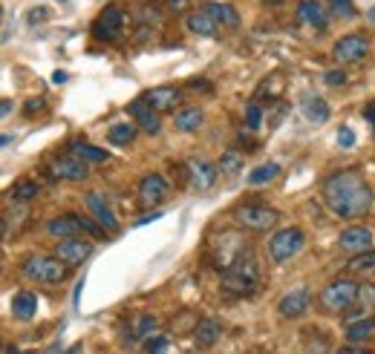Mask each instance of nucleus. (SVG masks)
Listing matches in <instances>:
<instances>
[{"label": "nucleus", "mask_w": 375, "mask_h": 354, "mask_svg": "<svg viewBox=\"0 0 375 354\" xmlns=\"http://www.w3.org/2000/svg\"><path fill=\"white\" fill-rule=\"evenodd\" d=\"M321 193H324L326 208L338 219H361L372 210V190H369L367 179L352 167L332 173L324 182Z\"/></svg>", "instance_id": "obj_1"}, {"label": "nucleus", "mask_w": 375, "mask_h": 354, "mask_svg": "<svg viewBox=\"0 0 375 354\" xmlns=\"http://www.w3.org/2000/svg\"><path fill=\"white\" fill-rule=\"evenodd\" d=\"M257 285H260V268H257V260H254L252 251L245 256H240V260L228 271H223V277H220V288L228 297H252L257 291Z\"/></svg>", "instance_id": "obj_2"}, {"label": "nucleus", "mask_w": 375, "mask_h": 354, "mask_svg": "<svg viewBox=\"0 0 375 354\" xmlns=\"http://www.w3.org/2000/svg\"><path fill=\"white\" fill-rule=\"evenodd\" d=\"M358 294H361V282L358 279H350V277H338L332 282L324 285V291L318 297L321 308L329 311V314H343L347 308H352L358 303Z\"/></svg>", "instance_id": "obj_3"}, {"label": "nucleus", "mask_w": 375, "mask_h": 354, "mask_svg": "<svg viewBox=\"0 0 375 354\" xmlns=\"http://www.w3.org/2000/svg\"><path fill=\"white\" fill-rule=\"evenodd\" d=\"M23 277L32 282H44V285H58L67 279V265L58 260L55 253H29L23 265H20Z\"/></svg>", "instance_id": "obj_4"}, {"label": "nucleus", "mask_w": 375, "mask_h": 354, "mask_svg": "<svg viewBox=\"0 0 375 354\" xmlns=\"http://www.w3.org/2000/svg\"><path fill=\"white\" fill-rule=\"evenodd\" d=\"M248 251H252V245H248V236L237 234V231H223L216 239H211V256H214V265L220 271H228L240 256H245Z\"/></svg>", "instance_id": "obj_5"}, {"label": "nucleus", "mask_w": 375, "mask_h": 354, "mask_svg": "<svg viewBox=\"0 0 375 354\" xmlns=\"http://www.w3.org/2000/svg\"><path fill=\"white\" fill-rule=\"evenodd\" d=\"M124 26H128V12H124L118 4H110L102 9V15L92 20L90 32L92 38L102 44H118L124 38Z\"/></svg>", "instance_id": "obj_6"}, {"label": "nucleus", "mask_w": 375, "mask_h": 354, "mask_svg": "<svg viewBox=\"0 0 375 354\" xmlns=\"http://www.w3.org/2000/svg\"><path fill=\"white\" fill-rule=\"evenodd\" d=\"M234 222L245 231H271L280 222V213L269 205H240L234 210Z\"/></svg>", "instance_id": "obj_7"}, {"label": "nucleus", "mask_w": 375, "mask_h": 354, "mask_svg": "<svg viewBox=\"0 0 375 354\" xmlns=\"http://www.w3.org/2000/svg\"><path fill=\"white\" fill-rule=\"evenodd\" d=\"M303 242H306V236H303L300 228H283L269 239V256L274 263H289L292 256L300 253Z\"/></svg>", "instance_id": "obj_8"}, {"label": "nucleus", "mask_w": 375, "mask_h": 354, "mask_svg": "<svg viewBox=\"0 0 375 354\" xmlns=\"http://www.w3.org/2000/svg\"><path fill=\"white\" fill-rule=\"evenodd\" d=\"M367 52H369L367 35H343V38H338L335 46H332V58H335L338 63H358V61L367 58Z\"/></svg>", "instance_id": "obj_9"}, {"label": "nucleus", "mask_w": 375, "mask_h": 354, "mask_svg": "<svg viewBox=\"0 0 375 354\" xmlns=\"http://www.w3.org/2000/svg\"><path fill=\"white\" fill-rule=\"evenodd\" d=\"M216 176H220V167L211 165L208 158H191V162H188V182H191V190H197V193L211 190Z\"/></svg>", "instance_id": "obj_10"}, {"label": "nucleus", "mask_w": 375, "mask_h": 354, "mask_svg": "<svg viewBox=\"0 0 375 354\" xmlns=\"http://www.w3.org/2000/svg\"><path fill=\"white\" fill-rule=\"evenodd\" d=\"M168 193H171V187H168V182H165L162 173H147V176L139 182V199H142L145 208L162 205V202L168 199Z\"/></svg>", "instance_id": "obj_11"}, {"label": "nucleus", "mask_w": 375, "mask_h": 354, "mask_svg": "<svg viewBox=\"0 0 375 354\" xmlns=\"http://www.w3.org/2000/svg\"><path fill=\"white\" fill-rule=\"evenodd\" d=\"M84 202H87V210L92 213V219H96L102 228L107 231V234H118V219L113 216V210H110V205H107V199L102 196L99 190H90L87 196H84Z\"/></svg>", "instance_id": "obj_12"}, {"label": "nucleus", "mask_w": 375, "mask_h": 354, "mask_svg": "<svg viewBox=\"0 0 375 354\" xmlns=\"http://www.w3.org/2000/svg\"><path fill=\"white\" fill-rule=\"evenodd\" d=\"M92 253V242H87V239H64V242H58L55 245V256L61 263H64L67 268H78L87 256Z\"/></svg>", "instance_id": "obj_13"}, {"label": "nucleus", "mask_w": 375, "mask_h": 354, "mask_svg": "<svg viewBox=\"0 0 375 354\" xmlns=\"http://www.w3.org/2000/svg\"><path fill=\"white\" fill-rule=\"evenodd\" d=\"M142 99H145L156 113H171V110H176V104L182 101V89L173 87V84H162V87L147 89Z\"/></svg>", "instance_id": "obj_14"}, {"label": "nucleus", "mask_w": 375, "mask_h": 354, "mask_svg": "<svg viewBox=\"0 0 375 354\" xmlns=\"http://www.w3.org/2000/svg\"><path fill=\"white\" fill-rule=\"evenodd\" d=\"M162 20V6L159 4H139L133 9V26H136V41H145L150 32Z\"/></svg>", "instance_id": "obj_15"}, {"label": "nucleus", "mask_w": 375, "mask_h": 354, "mask_svg": "<svg viewBox=\"0 0 375 354\" xmlns=\"http://www.w3.org/2000/svg\"><path fill=\"white\" fill-rule=\"evenodd\" d=\"M309 308H312V294H309V288H295V291H289L283 300L277 303L280 317H286V320H297V317H303Z\"/></svg>", "instance_id": "obj_16"}, {"label": "nucleus", "mask_w": 375, "mask_h": 354, "mask_svg": "<svg viewBox=\"0 0 375 354\" xmlns=\"http://www.w3.org/2000/svg\"><path fill=\"white\" fill-rule=\"evenodd\" d=\"M295 15H297L300 23H306L309 29H315V32H324L329 26V12L318 4V0H300Z\"/></svg>", "instance_id": "obj_17"}, {"label": "nucleus", "mask_w": 375, "mask_h": 354, "mask_svg": "<svg viewBox=\"0 0 375 354\" xmlns=\"http://www.w3.org/2000/svg\"><path fill=\"white\" fill-rule=\"evenodd\" d=\"M372 231L364 228V225H352V228H347L340 236H338V245L343 251H352V253H364V251H372Z\"/></svg>", "instance_id": "obj_18"}, {"label": "nucleus", "mask_w": 375, "mask_h": 354, "mask_svg": "<svg viewBox=\"0 0 375 354\" xmlns=\"http://www.w3.org/2000/svg\"><path fill=\"white\" fill-rule=\"evenodd\" d=\"M52 173L58 179H67V182H84L90 176V167H87V162H81L75 156H58L52 162Z\"/></svg>", "instance_id": "obj_19"}, {"label": "nucleus", "mask_w": 375, "mask_h": 354, "mask_svg": "<svg viewBox=\"0 0 375 354\" xmlns=\"http://www.w3.org/2000/svg\"><path fill=\"white\" fill-rule=\"evenodd\" d=\"M128 110H130V118H133V121H136V124L142 127V130H145V133L156 136V133H159V130H162V121H159V113H156V110H153V107H150V104H147L145 99L133 101V104H130Z\"/></svg>", "instance_id": "obj_20"}, {"label": "nucleus", "mask_w": 375, "mask_h": 354, "mask_svg": "<svg viewBox=\"0 0 375 354\" xmlns=\"http://www.w3.org/2000/svg\"><path fill=\"white\" fill-rule=\"evenodd\" d=\"M202 12L223 29H237L240 26V15L231 4H223V0H208V4L202 6Z\"/></svg>", "instance_id": "obj_21"}, {"label": "nucleus", "mask_w": 375, "mask_h": 354, "mask_svg": "<svg viewBox=\"0 0 375 354\" xmlns=\"http://www.w3.org/2000/svg\"><path fill=\"white\" fill-rule=\"evenodd\" d=\"M47 234L52 239H75L81 234V225L75 219V213H67V216H55L47 222Z\"/></svg>", "instance_id": "obj_22"}, {"label": "nucleus", "mask_w": 375, "mask_h": 354, "mask_svg": "<svg viewBox=\"0 0 375 354\" xmlns=\"http://www.w3.org/2000/svg\"><path fill=\"white\" fill-rule=\"evenodd\" d=\"M202 121H205V113L199 107H185L173 115V127L179 133H197L202 127Z\"/></svg>", "instance_id": "obj_23"}, {"label": "nucleus", "mask_w": 375, "mask_h": 354, "mask_svg": "<svg viewBox=\"0 0 375 354\" xmlns=\"http://www.w3.org/2000/svg\"><path fill=\"white\" fill-rule=\"evenodd\" d=\"M185 26H188V32L191 35H199V38H216V32H220V26H216L205 12H191L188 15V20H185Z\"/></svg>", "instance_id": "obj_24"}, {"label": "nucleus", "mask_w": 375, "mask_h": 354, "mask_svg": "<svg viewBox=\"0 0 375 354\" xmlns=\"http://www.w3.org/2000/svg\"><path fill=\"white\" fill-rule=\"evenodd\" d=\"M136 133H139V124L136 121H116L110 130H107V141L116 144V147H128V144H133Z\"/></svg>", "instance_id": "obj_25"}, {"label": "nucleus", "mask_w": 375, "mask_h": 354, "mask_svg": "<svg viewBox=\"0 0 375 354\" xmlns=\"http://www.w3.org/2000/svg\"><path fill=\"white\" fill-rule=\"evenodd\" d=\"M194 337H197V346L199 348H211L216 340L223 337V326L216 323V320H199V326H197V331H194Z\"/></svg>", "instance_id": "obj_26"}, {"label": "nucleus", "mask_w": 375, "mask_h": 354, "mask_svg": "<svg viewBox=\"0 0 375 354\" xmlns=\"http://www.w3.org/2000/svg\"><path fill=\"white\" fill-rule=\"evenodd\" d=\"M70 156L81 158V162H87V165H102V162H107V150L92 147L90 141H73L70 144Z\"/></svg>", "instance_id": "obj_27"}, {"label": "nucleus", "mask_w": 375, "mask_h": 354, "mask_svg": "<svg viewBox=\"0 0 375 354\" xmlns=\"http://www.w3.org/2000/svg\"><path fill=\"white\" fill-rule=\"evenodd\" d=\"M303 115L309 124H326L329 121V104L321 99V95H309L303 101Z\"/></svg>", "instance_id": "obj_28"}, {"label": "nucleus", "mask_w": 375, "mask_h": 354, "mask_svg": "<svg viewBox=\"0 0 375 354\" xmlns=\"http://www.w3.org/2000/svg\"><path fill=\"white\" fill-rule=\"evenodd\" d=\"M35 311H38V297L32 291H18L12 297V314L18 320H32Z\"/></svg>", "instance_id": "obj_29"}, {"label": "nucleus", "mask_w": 375, "mask_h": 354, "mask_svg": "<svg viewBox=\"0 0 375 354\" xmlns=\"http://www.w3.org/2000/svg\"><path fill=\"white\" fill-rule=\"evenodd\" d=\"M375 331V317H361V320H352V323L347 326V340L350 343H364L369 340Z\"/></svg>", "instance_id": "obj_30"}, {"label": "nucleus", "mask_w": 375, "mask_h": 354, "mask_svg": "<svg viewBox=\"0 0 375 354\" xmlns=\"http://www.w3.org/2000/svg\"><path fill=\"white\" fill-rule=\"evenodd\" d=\"M38 182L35 179H18L12 187H9V196L15 199V202H29V199H35L38 196Z\"/></svg>", "instance_id": "obj_31"}, {"label": "nucleus", "mask_w": 375, "mask_h": 354, "mask_svg": "<svg viewBox=\"0 0 375 354\" xmlns=\"http://www.w3.org/2000/svg\"><path fill=\"white\" fill-rule=\"evenodd\" d=\"M277 173H280V165L277 162H266V165H260V167H254L252 173H248V184H252V187L269 184L271 179H277Z\"/></svg>", "instance_id": "obj_32"}, {"label": "nucleus", "mask_w": 375, "mask_h": 354, "mask_svg": "<svg viewBox=\"0 0 375 354\" xmlns=\"http://www.w3.org/2000/svg\"><path fill=\"white\" fill-rule=\"evenodd\" d=\"M347 268H350V274H375V251L355 253L347 263Z\"/></svg>", "instance_id": "obj_33"}, {"label": "nucleus", "mask_w": 375, "mask_h": 354, "mask_svg": "<svg viewBox=\"0 0 375 354\" xmlns=\"http://www.w3.org/2000/svg\"><path fill=\"white\" fill-rule=\"evenodd\" d=\"M216 167H220L226 176H237L242 170V153L240 150H226L220 156V162H216Z\"/></svg>", "instance_id": "obj_34"}, {"label": "nucleus", "mask_w": 375, "mask_h": 354, "mask_svg": "<svg viewBox=\"0 0 375 354\" xmlns=\"http://www.w3.org/2000/svg\"><path fill=\"white\" fill-rule=\"evenodd\" d=\"M75 219H78V225H81V234H87L90 239H107V231L102 228V225H99L96 219H90V216H78V213H75Z\"/></svg>", "instance_id": "obj_35"}, {"label": "nucleus", "mask_w": 375, "mask_h": 354, "mask_svg": "<svg viewBox=\"0 0 375 354\" xmlns=\"http://www.w3.org/2000/svg\"><path fill=\"white\" fill-rule=\"evenodd\" d=\"M156 326H159V320L150 317V314H145V317H139V320H136V326H133V337H147V334H153V331H156Z\"/></svg>", "instance_id": "obj_36"}, {"label": "nucleus", "mask_w": 375, "mask_h": 354, "mask_svg": "<svg viewBox=\"0 0 375 354\" xmlns=\"http://www.w3.org/2000/svg\"><path fill=\"white\" fill-rule=\"evenodd\" d=\"M245 124H248V130H260V124H263V110L257 101H252L245 107Z\"/></svg>", "instance_id": "obj_37"}, {"label": "nucleus", "mask_w": 375, "mask_h": 354, "mask_svg": "<svg viewBox=\"0 0 375 354\" xmlns=\"http://www.w3.org/2000/svg\"><path fill=\"white\" fill-rule=\"evenodd\" d=\"M332 15L338 18V20H347V18H352L355 15V6H352V0H332Z\"/></svg>", "instance_id": "obj_38"}, {"label": "nucleus", "mask_w": 375, "mask_h": 354, "mask_svg": "<svg viewBox=\"0 0 375 354\" xmlns=\"http://www.w3.org/2000/svg\"><path fill=\"white\" fill-rule=\"evenodd\" d=\"M168 348H171V343L165 334H156L147 340V354H168Z\"/></svg>", "instance_id": "obj_39"}, {"label": "nucleus", "mask_w": 375, "mask_h": 354, "mask_svg": "<svg viewBox=\"0 0 375 354\" xmlns=\"http://www.w3.org/2000/svg\"><path fill=\"white\" fill-rule=\"evenodd\" d=\"M358 300H361L364 308H372V305H375V285H372V282H367V285L361 282V294H358Z\"/></svg>", "instance_id": "obj_40"}, {"label": "nucleus", "mask_w": 375, "mask_h": 354, "mask_svg": "<svg viewBox=\"0 0 375 354\" xmlns=\"http://www.w3.org/2000/svg\"><path fill=\"white\" fill-rule=\"evenodd\" d=\"M352 144H355V133L350 130V127H340V130H338V147L350 150Z\"/></svg>", "instance_id": "obj_41"}, {"label": "nucleus", "mask_w": 375, "mask_h": 354, "mask_svg": "<svg viewBox=\"0 0 375 354\" xmlns=\"http://www.w3.org/2000/svg\"><path fill=\"white\" fill-rule=\"evenodd\" d=\"M324 81H326L329 87H343V84H347V72H343V70H329V72L324 75Z\"/></svg>", "instance_id": "obj_42"}, {"label": "nucleus", "mask_w": 375, "mask_h": 354, "mask_svg": "<svg viewBox=\"0 0 375 354\" xmlns=\"http://www.w3.org/2000/svg\"><path fill=\"white\" fill-rule=\"evenodd\" d=\"M47 15H49V12H47V6H38L35 12H29V23H32V26H35L38 20H47Z\"/></svg>", "instance_id": "obj_43"}, {"label": "nucleus", "mask_w": 375, "mask_h": 354, "mask_svg": "<svg viewBox=\"0 0 375 354\" xmlns=\"http://www.w3.org/2000/svg\"><path fill=\"white\" fill-rule=\"evenodd\" d=\"M165 9H171V12H185V9H188V0H165Z\"/></svg>", "instance_id": "obj_44"}, {"label": "nucleus", "mask_w": 375, "mask_h": 354, "mask_svg": "<svg viewBox=\"0 0 375 354\" xmlns=\"http://www.w3.org/2000/svg\"><path fill=\"white\" fill-rule=\"evenodd\" d=\"M44 110V99H32L26 104V115H35V113H41Z\"/></svg>", "instance_id": "obj_45"}, {"label": "nucleus", "mask_w": 375, "mask_h": 354, "mask_svg": "<svg viewBox=\"0 0 375 354\" xmlns=\"http://www.w3.org/2000/svg\"><path fill=\"white\" fill-rule=\"evenodd\" d=\"M156 219H162V210H147L145 216L136 219V225H145V222H156Z\"/></svg>", "instance_id": "obj_46"}, {"label": "nucleus", "mask_w": 375, "mask_h": 354, "mask_svg": "<svg viewBox=\"0 0 375 354\" xmlns=\"http://www.w3.org/2000/svg\"><path fill=\"white\" fill-rule=\"evenodd\" d=\"M338 354H372L369 348H361V346H352V348H343V351H338Z\"/></svg>", "instance_id": "obj_47"}, {"label": "nucleus", "mask_w": 375, "mask_h": 354, "mask_svg": "<svg viewBox=\"0 0 375 354\" xmlns=\"http://www.w3.org/2000/svg\"><path fill=\"white\" fill-rule=\"evenodd\" d=\"M364 115H367V118H369V121H372V133H375V104H369V107H367V113H364Z\"/></svg>", "instance_id": "obj_48"}, {"label": "nucleus", "mask_w": 375, "mask_h": 354, "mask_svg": "<svg viewBox=\"0 0 375 354\" xmlns=\"http://www.w3.org/2000/svg\"><path fill=\"white\" fill-rule=\"evenodd\" d=\"M52 81H55V84H64V81H67V72H61V70H58V72L52 75Z\"/></svg>", "instance_id": "obj_49"}, {"label": "nucleus", "mask_w": 375, "mask_h": 354, "mask_svg": "<svg viewBox=\"0 0 375 354\" xmlns=\"http://www.w3.org/2000/svg\"><path fill=\"white\" fill-rule=\"evenodd\" d=\"M0 110H4V115H9V113H12V101H9V99H4V107H0Z\"/></svg>", "instance_id": "obj_50"}, {"label": "nucleus", "mask_w": 375, "mask_h": 354, "mask_svg": "<svg viewBox=\"0 0 375 354\" xmlns=\"http://www.w3.org/2000/svg\"><path fill=\"white\" fill-rule=\"evenodd\" d=\"M191 89H208V84L205 81H191Z\"/></svg>", "instance_id": "obj_51"}, {"label": "nucleus", "mask_w": 375, "mask_h": 354, "mask_svg": "<svg viewBox=\"0 0 375 354\" xmlns=\"http://www.w3.org/2000/svg\"><path fill=\"white\" fill-rule=\"evenodd\" d=\"M260 4H266V6H277V4H283V0H260Z\"/></svg>", "instance_id": "obj_52"}, {"label": "nucleus", "mask_w": 375, "mask_h": 354, "mask_svg": "<svg viewBox=\"0 0 375 354\" xmlns=\"http://www.w3.org/2000/svg\"><path fill=\"white\" fill-rule=\"evenodd\" d=\"M372 20H375V9H372Z\"/></svg>", "instance_id": "obj_53"}]
</instances>
